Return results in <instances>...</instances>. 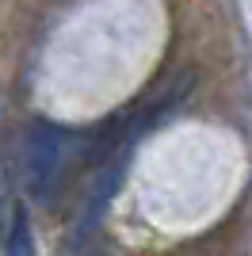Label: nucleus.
<instances>
[{"instance_id": "nucleus-1", "label": "nucleus", "mask_w": 252, "mask_h": 256, "mask_svg": "<svg viewBox=\"0 0 252 256\" xmlns=\"http://www.w3.org/2000/svg\"><path fill=\"white\" fill-rule=\"evenodd\" d=\"M76 164H88V138L62 122H34L23 142V192L50 206Z\"/></svg>"}, {"instance_id": "nucleus-3", "label": "nucleus", "mask_w": 252, "mask_h": 256, "mask_svg": "<svg viewBox=\"0 0 252 256\" xmlns=\"http://www.w3.org/2000/svg\"><path fill=\"white\" fill-rule=\"evenodd\" d=\"M80 256H104V252H80Z\"/></svg>"}, {"instance_id": "nucleus-2", "label": "nucleus", "mask_w": 252, "mask_h": 256, "mask_svg": "<svg viewBox=\"0 0 252 256\" xmlns=\"http://www.w3.org/2000/svg\"><path fill=\"white\" fill-rule=\"evenodd\" d=\"M4 256H34V230H31V218H27V206L12 210V226H8V237H4Z\"/></svg>"}]
</instances>
